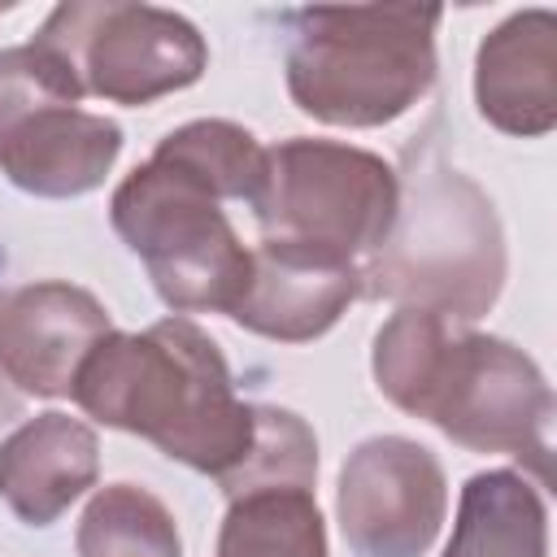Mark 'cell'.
Returning <instances> with one entry per match:
<instances>
[{"label":"cell","mask_w":557,"mask_h":557,"mask_svg":"<svg viewBox=\"0 0 557 557\" xmlns=\"http://www.w3.org/2000/svg\"><path fill=\"white\" fill-rule=\"evenodd\" d=\"M70 396L100 426L148 440L218 487L257 444V405L235 396L218 339L183 313L144 331L113 326L83 357Z\"/></svg>","instance_id":"obj_1"},{"label":"cell","mask_w":557,"mask_h":557,"mask_svg":"<svg viewBox=\"0 0 557 557\" xmlns=\"http://www.w3.org/2000/svg\"><path fill=\"white\" fill-rule=\"evenodd\" d=\"M379 392L470 453H505L535 483L553 461V387L509 339L431 309H396L370 352Z\"/></svg>","instance_id":"obj_2"},{"label":"cell","mask_w":557,"mask_h":557,"mask_svg":"<svg viewBox=\"0 0 557 557\" xmlns=\"http://www.w3.org/2000/svg\"><path fill=\"white\" fill-rule=\"evenodd\" d=\"M435 4H348L292 13L287 96L326 126L374 131L435 87Z\"/></svg>","instance_id":"obj_3"},{"label":"cell","mask_w":557,"mask_h":557,"mask_svg":"<svg viewBox=\"0 0 557 557\" xmlns=\"http://www.w3.org/2000/svg\"><path fill=\"white\" fill-rule=\"evenodd\" d=\"M366 292L396 309H431L453 322H479L505 287L509 252L487 191L431 157L400 183V209L383 248L361 265Z\"/></svg>","instance_id":"obj_4"},{"label":"cell","mask_w":557,"mask_h":557,"mask_svg":"<svg viewBox=\"0 0 557 557\" xmlns=\"http://www.w3.org/2000/svg\"><path fill=\"white\" fill-rule=\"evenodd\" d=\"M109 222L174 313L231 318L252 274V248H244L209 187L178 165L148 157L113 187Z\"/></svg>","instance_id":"obj_5"},{"label":"cell","mask_w":557,"mask_h":557,"mask_svg":"<svg viewBox=\"0 0 557 557\" xmlns=\"http://www.w3.org/2000/svg\"><path fill=\"white\" fill-rule=\"evenodd\" d=\"M122 157V126L83 109L70 61L44 44L0 48V174L44 200L96 191Z\"/></svg>","instance_id":"obj_6"},{"label":"cell","mask_w":557,"mask_h":557,"mask_svg":"<svg viewBox=\"0 0 557 557\" xmlns=\"http://www.w3.org/2000/svg\"><path fill=\"white\" fill-rule=\"evenodd\" d=\"M400 174L370 148L335 139H283L270 148L252 218L261 239L318 248L366 265L392 235Z\"/></svg>","instance_id":"obj_7"},{"label":"cell","mask_w":557,"mask_h":557,"mask_svg":"<svg viewBox=\"0 0 557 557\" xmlns=\"http://www.w3.org/2000/svg\"><path fill=\"white\" fill-rule=\"evenodd\" d=\"M35 44L70 61L83 96L131 109L183 91L209 70V44L196 22L157 4L70 0L48 13Z\"/></svg>","instance_id":"obj_8"},{"label":"cell","mask_w":557,"mask_h":557,"mask_svg":"<svg viewBox=\"0 0 557 557\" xmlns=\"http://www.w3.org/2000/svg\"><path fill=\"white\" fill-rule=\"evenodd\" d=\"M335 513L357 557H426L448 513L444 466L409 435L361 440L339 466Z\"/></svg>","instance_id":"obj_9"},{"label":"cell","mask_w":557,"mask_h":557,"mask_svg":"<svg viewBox=\"0 0 557 557\" xmlns=\"http://www.w3.org/2000/svg\"><path fill=\"white\" fill-rule=\"evenodd\" d=\"M113 331L109 309L78 283H26L0 305V374L39 400L70 396L83 357Z\"/></svg>","instance_id":"obj_10"},{"label":"cell","mask_w":557,"mask_h":557,"mask_svg":"<svg viewBox=\"0 0 557 557\" xmlns=\"http://www.w3.org/2000/svg\"><path fill=\"white\" fill-rule=\"evenodd\" d=\"M366 292V274L357 261L283 244V239H261L252 248V274L231 309V322L278 344H309L326 335L348 305Z\"/></svg>","instance_id":"obj_11"},{"label":"cell","mask_w":557,"mask_h":557,"mask_svg":"<svg viewBox=\"0 0 557 557\" xmlns=\"http://www.w3.org/2000/svg\"><path fill=\"white\" fill-rule=\"evenodd\" d=\"M474 104L487 126L540 139L557 126V17L522 9L492 26L474 52Z\"/></svg>","instance_id":"obj_12"},{"label":"cell","mask_w":557,"mask_h":557,"mask_svg":"<svg viewBox=\"0 0 557 557\" xmlns=\"http://www.w3.org/2000/svg\"><path fill=\"white\" fill-rule=\"evenodd\" d=\"M100 474V440L83 418L35 413L0 440V500L26 527H52Z\"/></svg>","instance_id":"obj_13"},{"label":"cell","mask_w":557,"mask_h":557,"mask_svg":"<svg viewBox=\"0 0 557 557\" xmlns=\"http://www.w3.org/2000/svg\"><path fill=\"white\" fill-rule=\"evenodd\" d=\"M440 557H548V505L540 483L509 466L470 474Z\"/></svg>","instance_id":"obj_14"},{"label":"cell","mask_w":557,"mask_h":557,"mask_svg":"<svg viewBox=\"0 0 557 557\" xmlns=\"http://www.w3.org/2000/svg\"><path fill=\"white\" fill-rule=\"evenodd\" d=\"M218 557H326V522L313 487H252L231 496Z\"/></svg>","instance_id":"obj_15"},{"label":"cell","mask_w":557,"mask_h":557,"mask_svg":"<svg viewBox=\"0 0 557 557\" xmlns=\"http://www.w3.org/2000/svg\"><path fill=\"white\" fill-rule=\"evenodd\" d=\"M152 157L178 165L200 187H209L218 200H244V205H252L261 196V183H265L270 148L248 126H239V122L196 117V122L174 126L152 148Z\"/></svg>","instance_id":"obj_16"},{"label":"cell","mask_w":557,"mask_h":557,"mask_svg":"<svg viewBox=\"0 0 557 557\" xmlns=\"http://www.w3.org/2000/svg\"><path fill=\"white\" fill-rule=\"evenodd\" d=\"M74 548L78 557H183L174 513L139 483L100 487L78 518Z\"/></svg>","instance_id":"obj_17"},{"label":"cell","mask_w":557,"mask_h":557,"mask_svg":"<svg viewBox=\"0 0 557 557\" xmlns=\"http://www.w3.org/2000/svg\"><path fill=\"white\" fill-rule=\"evenodd\" d=\"M318 479V435L309 422L278 405H257V444L248 461L222 483L226 500L252 487H313Z\"/></svg>","instance_id":"obj_18"}]
</instances>
